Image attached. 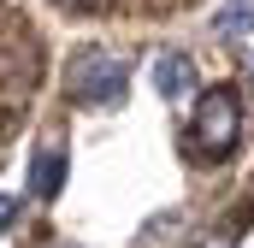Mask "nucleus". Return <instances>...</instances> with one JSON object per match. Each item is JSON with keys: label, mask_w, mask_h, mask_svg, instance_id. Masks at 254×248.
<instances>
[{"label": "nucleus", "mask_w": 254, "mask_h": 248, "mask_svg": "<svg viewBox=\"0 0 254 248\" xmlns=\"http://www.w3.org/2000/svg\"><path fill=\"white\" fill-rule=\"evenodd\" d=\"M125 60H113V54H101V48H89L83 60H77V77H71V95L83 101V107H107V101H119L125 95Z\"/></svg>", "instance_id": "1"}, {"label": "nucleus", "mask_w": 254, "mask_h": 248, "mask_svg": "<svg viewBox=\"0 0 254 248\" xmlns=\"http://www.w3.org/2000/svg\"><path fill=\"white\" fill-rule=\"evenodd\" d=\"M231 142H237V95L231 89H207L201 107H195V148L225 154Z\"/></svg>", "instance_id": "2"}, {"label": "nucleus", "mask_w": 254, "mask_h": 248, "mask_svg": "<svg viewBox=\"0 0 254 248\" xmlns=\"http://www.w3.org/2000/svg\"><path fill=\"white\" fill-rule=\"evenodd\" d=\"M190 60H184V54H160V60H154V83H160V95H166V101H172V95H190Z\"/></svg>", "instance_id": "3"}, {"label": "nucleus", "mask_w": 254, "mask_h": 248, "mask_svg": "<svg viewBox=\"0 0 254 248\" xmlns=\"http://www.w3.org/2000/svg\"><path fill=\"white\" fill-rule=\"evenodd\" d=\"M60 184H65V154H60V148H48L42 166H36V195L48 201V195H60Z\"/></svg>", "instance_id": "4"}, {"label": "nucleus", "mask_w": 254, "mask_h": 248, "mask_svg": "<svg viewBox=\"0 0 254 248\" xmlns=\"http://www.w3.org/2000/svg\"><path fill=\"white\" fill-rule=\"evenodd\" d=\"M225 30H231V36H254V12L249 6H231V12H225Z\"/></svg>", "instance_id": "5"}, {"label": "nucleus", "mask_w": 254, "mask_h": 248, "mask_svg": "<svg viewBox=\"0 0 254 248\" xmlns=\"http://www.w3.org/2000/svg\"><path fill=\"white\" fill-rule=\"evenodd\" d=\"M12 213H18V201H12V195H0V231L12 225Z\"/></svg>", "instance_id": "6"}, {"label": "nucleus", "mask_w": 254, "mask_h": 248, "mask_svg": "<svg viewBox=\"0 0 254 248\" xmlns=\"http://www.w3.org/2000/svg\"><path fill=\"white\" fill-rule=\"evenodd\" d=\"M60 6H95V0H60Z\"/></svg>", "instance_id": "7"}]
</instances>
